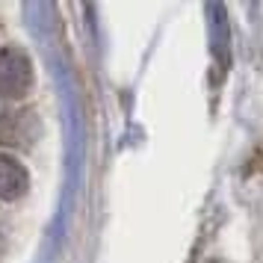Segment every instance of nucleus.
Returning a JSON list of instances; mask_svg holds the SVG:
<instances>
[{
    "label": "nucleus",
    "instance_id": "nucleus-3",
    "mask_svg": "<svg viewBox=\"0 0 263 263\" xmlns=\"http://www.w3.org/2000/svg\"><path fill=\"white\" fill-rule=\"evenodd\" d=\"M216 18L213 21V36H216V57L222 65H228V18H225V9L216 6Z\"/></svg>",
    "mask_w": 263,
    "mask_h": 263
},
{
    "label": "nucleus",
    "instance_id": "nucleus-2",
    "mask_svg": "<svg viewBox=\"0 0 263 263\" xmlns=\"http://www.w3.org/2000/svg\"><path fill=\"white\" fill-rule=\"evenodd\" d=\"M30 186V172L12 154L0 151V201H18Z\"/></svg>",
    "mask_w": 263,
    "mask_h": 263
},
{
    "label": "nucleus",
    "instance_id": "nucleus-1",
    "mask_svg": "<svg viewBox=\"0 0 263 263\" xmlns=\"http://www.w3.org/2000/svg\"><path fill=\"white\" fill-rule=\"evenodd\" d=\"M33 83L30 57L21 48H0V98H21Z\"/></svg>",
    "mask_w": 263,
    "mask_h": 263
}]
</instances>
